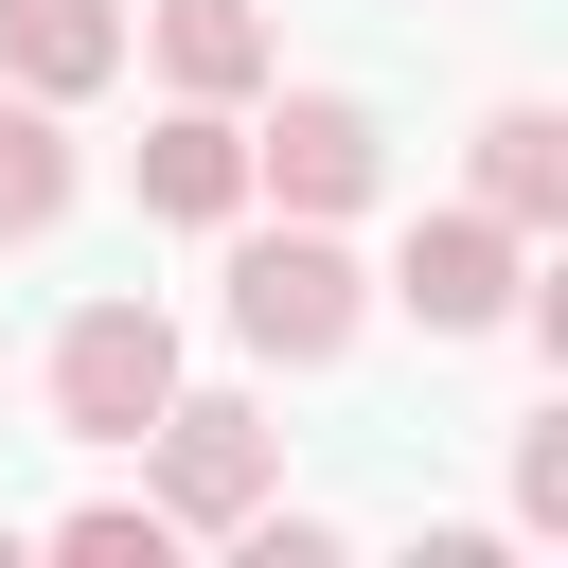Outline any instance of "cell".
Listing matches in <instances>:
<instances>
[{
	"label": "cell",
	"mask_w": 568,
	"mask_h": 568,
	"mask_svg": "<svg viewBox=\"0 0 568 568\" xmlns=\"http://www.w3.org/2000/svg\"><path fill=\"white\" fill-rule=\"evenodd\" d=\"M142 213H160V231H231V213H248V124L178 89V106L142 124Z\"/></svg>",
	"instance_id": "8992f818"
},
{
	"label": "cell",
	"mask_w": 568,
	"mask_h": 568,
	"mask_svg": "<svg viewBox=\"0 0 568 568\" xmlns=\"http://www.w3.org/2000/svg\"><path fill=\"white\" fill-rule=\"evenodd\" d=\"M248 195H284V213H373V195H390V124H373L355 89H284V106L248 124Z\"/></svg>",
	"instance_id": "277c9868"
},
{
	"label": "cell",
	"mask_w": 568,
	"mask_h": 568,
	"mask_svg": "<svg viewBox=\"0 0 568 568\" xmlns=\"http://www.w3.org/2000/svg\"><path fill=\"white\" fill-rule=\"evenodd\" d=\"M515 515H532V532H568V408H550V426H515Z\"/></svg>",
	"instance_id": "7c38bea8"
},
{
	"label": "cell",
	"mask_w": 568,
	"mask_h": 568,
	"mask_svg": "<svg viewBox=\"0 0 568 568\" xmlns=\"http://www.w3.org/2000/svg\"><path fill=\"white\" fill-rule=\"evenodd\" d=\"M160 89L248 106V89H266V18H248V0H160Z\"/></svg>",
	"instance_id": "9c48e42d"
},
{
	"label": "cell",
	"mask_w": 568,
	"mask_h": 568,
	"mask_svg": "<svg viewBox=\"0 0 568 568\" xmlns=\"http://www.w3.org/2000/svg\"><path fill=\"white\" fill-rule=\"evenodd\" d=\"M515 248H532V231H497L479 195H462V213H408V248H390V302H408L426 337H497V320H515Z\"/></svg>",
	"instance_id": "5b68a950"
},
{
	"label": "cell",
	"mask_w": 568,
	"mask_h": 568,
	"mask_svg": "<svg viewBox=\"0 0 568 568\" xmlns=\"http://www.w3.org/2000/svg\"><path fill=\"white\" fill-rule=\"evenodd\" d=\"M124 53H142L124 0H0V89H36V106H89Z\"/></svg>",
	"instance_id": "52a82bcc"
},
{
	"label": "cell",
	"mask_w": 568,
	"mask_h": 568,
	"mask_svg": "<svg viewBox=\"0 0 568 568\" xmlns=\"http://www.w3.org/2000/svg\"><path fill=\"white\" fill-rule=\"evenodd\" d=\"M479 213L497 231H568V124L550 106H479Z\"/></svg>",
	"instance_id": "ba28073f"
},
{
	"label": "cell",
	"mask_w": 568,
	"mask_h": 568,
	"mask_svg": "<svg viewBox=\"0 0 568 568\" xmlns=\"http://www.w3.org/2000/svg\"><path fill=\"white\" fill-rule=\"evenodd\" d=\"M53 550H71V568H160V550H178V515H160V497H71V515H53Z\"/></svg>",
	"instance_id": "8fae6325"
},
{
	"label": "cell",
	"mask_w": 568,
	"mask_h": 568,
	"mask_svg": "<svg viewBox=\"0 0 568 568\" xmlns=\"http://www.w3.org/2000/svg\"><path fill=\"white\" fill-rule=\"evenodd\" d=\"M53 213H71V106L0 89V248H36Z\"/></svg>",
	"instance_id": "30bf717a"
},
{
	"label": "cell",
	"mask_w": 568,
	"mask_h": 568,
	"mask_svg": "<svg viewBox=\"0 0 568 568\" xmlns=\"http://www.w3.org/2000/svg\"><path fill=\"white\" fill-rule=\"evenodd\" d=\"M266 479H284V426H266L248 390H160V426H142V497H160L178 532L266 515Z\"/></svg>",
	"instance_id": "7a4b0ae2"
},
{
	"label": "cell",
	"mask_w": 568,
	"mask_h": 568,
	"mask_svg": "<svg viewBox=\"0 0 568 568\" xmlns=\"http://www.w3.org/2000/svg\"><path fill=\"white\" fill-rule=\"evenodd\" d=\"M160 390H178V320H160L142 284L53 320V426H71V444H142V426H160Z\"/></svg>",
	"instance_id": "3957f363"
},
{
	"label": "cell",
	"mask_w": 568,
	"mask_h": 568,
	"mask_svg": "<svg viewBox=\"0 0 568 568\" xmlns=\"http://www.w3.org/2000/svg\"><path fill=\"white\" fill-rule=\"evenodd\" d=\"M355 320H373V284H355L337 213H284V231H231V337H248L266 373H337V355H355Z\"/></svg>",
	"instance_id": "6da1fadb"
}]
</instances>
